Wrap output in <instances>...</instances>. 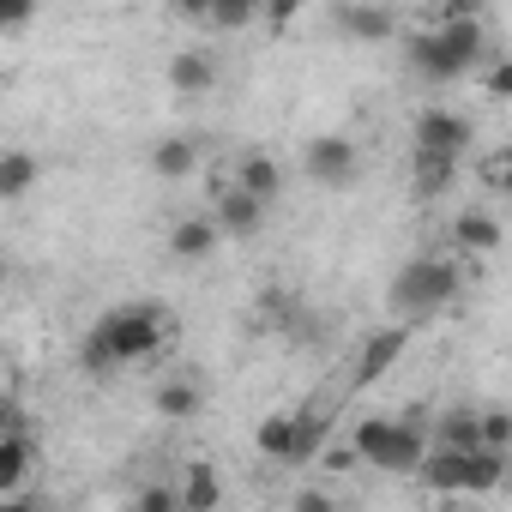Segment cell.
Segmentation results:
<instances>
[{
    "label": "cell",
    "mask_w": 512,
    "mask_h": 512,
    "mask_svg": "<svg viewBox=\"0 0 512 512\" xmlns=\"http://www.w3.org/2000/svg\"><path fill=\"white\" fill-rule=\"evenodd\" d=\"M169 338V314L157 302H121L109 308L85 344H79V368L85 374H115V368H133V362H151Z\"/></svg>",
    "instance_id": "6da1fadb"
},
{
    "label": "cell",
    "mask_w": 512,
    "mask_h": 512,
    "mask_svg": "<svg viewBox=\"0 0 512 512\" xmlns=\"http://www.w3.org/2000/svg\"><path fill=\"white\" fill-rule=\"evenodd\" d=\"M482 43H488L482 19H434L428 31H410L404 55H410V73L416 79L452 85V79H464V73L482 67Z\"/></svg>",
    "instance_id": "7a4b0ae2"
},
{
    "label": "cell",
    "mask_w": 512,
    "mask_h": 512,
    "mask_svg": "<svg viewBox=\"0 0 512 512\" xmlns=\"http://www.w3.org/2000/svg\"><path fill=\"white\" fill-rule=\"evenodd\" d=\"M350 440H356V452H362V464H374V470H392V476H410V470H422V458H428V428L416 422V416H362L356 428H350Z\"/></svg>",
    "instance_id": "3957f363"
},
{
    "label": "cell",
    "mask_w": 512,
    "mask_h": 512,
    "mask_svg": "<svg viewBox=\"0 0 512 512\" xmlns=\"http://www.w3.org/2000/svg\"><path fill=\"white\" fill-rule=\"evenodd\" d=\"M458 290H464V272L452 260L422 253V260L398 266V278H392V314L398 320H434V314H446L458 302Z\"/></svg>",
    "instance_id": "277c9868"
},
{
    "label": "cell",
    "mask_w": 512,
    "mask_h": 512,
    "mask_svg": "<svg viewBox=\"0 0 512 512\" xmlns=\"http://www.w3.org/2000/svg\"><path fill=\"white\" fill-rule=\"evenodd\" d=\"M326 446H332V428L314 410H272L253 428V452L266 464H314Z\"/></svg>",
    "instance_id": "5b68a950"
},
{
    "label": "cell",
    "mask_w": 512,
    "mask_h": 512,
    "mask_svg": "<svg viewBox=\"0 0 512 512\" xmlns=\"http://www.w3.org/2000/svg\"><path fill=\"white\" fill-rule=\"evenodd\" d=\"M302 175H308L314 187H350V181L362 175V145H356L350 133H320V139H308V151H302Z\"/></svg>",
    "instance_id": "8992f818"
},
{
    "label": "cell",
    "mask_w": 512,
    "mask_h": 512,
    "mask_svg": "<svg viewBox=\"0 0 512 512\" xmlns=\"http://www.w3.org/2000/svg\"><path fill=\"white\" fill-rule=\"evenodd\" d=\"M31 458H37V440L25 434V416L7 398V434H0V506H19V482L31 476Z\"/></svg>",
    "instance_id": "52a82bcc"
},
{
    "label": "cell",
    "mask_w": 512,
    "mask_h": 512,
    "mask_svg": "<svg viewBox=\"0 0 512 512\" xmlns=\"http://www.w3.org/2000/svg\"><path fill=\"white\" fill-rule=\"evenodd\" d=\"M410 350V320H392V326H380V332H368V344L356 350V386H374L398 356Z\"/></svg>",
    "instance_id": "ba28073f"
},
{
    "label": "cell",
    "mask_w": 512,
    "mask_h": 512,
    "mask_svg": "<svg viewBox=\"0 0 512 512\" xmlns=\"http://www.w3.org/2000/svg\"><path fill=\"white\" fill-rule=\"evenodd\" d=\"M338 31L350 43H386V37H398V13L386 7V0H344V7H338Z\"/></svg>",
    "instance_id": "9c48e42d"
},
{
    "label": "cell",
    "mask_w": 512,
    "mask_h": 512,
    "mask_svg": "<svg viewBox=\"0 0 512 512\" xmlns=\"http://www.w3.org/2000/svg\"><path fill=\"white\" fill-rule=\"evenodd\" d=\"M416 476H422L434 494H470V446H446V440H434Z\"/></svg>",
    "instance_id": "30bf717a"
},
{
    "label": "cell",
    "mask_w": 512,
    "mask_h": 512,
    "mask_svg": "<svg viewBox=\"0 0 512 512\" xmlns=\"http://www.w3.org/2000/svg\"><path fill=\"white\" fill-rule=\"evenodd\" d=\"M211 211H217L223 235H260V223H266V211H272V205H266L260 193H247L241 181H229V187L217 193V205H211Z\"/></svg>",
    "instance_id": "8fae6325"
},
{
    "label": "cell",
    "mask_w": 512,
    "mask_h": 512,
    "mask_svg": "<svg viewBox=\"0 0 512 512\" xmlns=\"http://www.w3.org/2000/svg\"><path fill=\"white\" fill-rule=\"evenodd\" d=\"M217 241H223V223H217V211L211 217H181V223H169V253L181 266H199V260H211L217 253Z\"/></svg>",
    "instance_id": "7c38bea8"
},
{
    "label": "cell",
    "mask_w": 512,
    "mask_h": 512,
    "mask_svg": "<svg viewBox=\"0 0 512 512\" xmlns=\"http://www.w3.org/2000/svg\"><path fill=\"white\" fill-rule=\"evenodd\" d=\"M416 145H422V151H452V157H464V151H470V121H464L458 109H422V115H416Z\"/></svg>",
    "instance_id": "4fadbf2b"
},
{
    "label": "cell",
    "mask_w": 512,
    "mask_h": 512,
    "mask_svg": "<svg viewBox=\"0 0 512 512\" xmlns=\"http://www.w3.org/2000/svg\"><path fill=\"white\" fill-rule=\"evenodd\" d=\"M199 157H205V145H199L193 133H169V139L151 145V175H157V181H187V175L199 169Z\"/></svg>",
    "instance_id": "5bb4252c"
},
{
    "label": "cell",
    "mask_w": 512,
    "mask_h": 512,
    "mask_svg": "<svg viewBox=\"0 0 512 512\" xmlns=\"http://www.w3.org/2000/svg\"><path fill=\"white\" fill-rule=\"evenodd\" d=\"M235 181H241L247 193H260V199L272 205V199L284 193V163H278L272 151H247V157L235 163Z\"/></svg>",
    "instance_id": "9a60e30c"
},
{
    "label": "cell",
    "mask_w": 512,
    "mask_h": 512,
    "mask_svg": "<svg viewBox=\"0 0 512 512\" xmlns=\"http://www.w3.org/2000/svg\"><path fill=\"white\" fill-rule=\"evenodd\" d=\"M169 85H175L181 97H205V91L217 85V61H211L205 49H181V55L169 61Z\"/></svg>",
    "instance_id": "2e32d148"
},
{
    "label": "cell",
    "mask_w": 512,
    "mask_h": 512,
    "mask_svg": "<svg viewBox=\"0 0 512 512\" xmlns=\"http://www.w3.org/2000/svg\"><path fill=\"white\" fill-rule=\"evenodd\" d=\"M410 169H416V199H434V193H446L452 181H458V157L452 151H422L416 145V157H410Z\"/></svg>",
    "instance_id": "e0dca14e"
},
{
    "label": "cell",
    "mask_w": 512,
    "mask_h": 512,
    "mask_svg": "<svg viewBox=\"0 0 512 512\" xmlns=\"http://www.w3.org/2000/svg\"><path fill=\"white\" fill-rule=\"evenodd\" d=\"M157 416L163 422H187V416H199V404H205V386L193 380V374H175V380H163L157 386Z\"/></svg>",
    "instance_id": "ac0fdd59"
},
{
    "label": "cell",
    "mask_w": 512,
    "mask_h": 512,
    "mask_svg": "<svg viewBox=\"0 0 512 512\" xmlns=\"http://www.w3.org/2000/svg\"><path fill=\"white\" fill-rule=\"evenodd\" d=\"M37 175H43V163L31 157V151H0V199H25L31 187H37Z\"/></svg>",
    "instance_id": "d6986e66"
},
{
    "label": "cell",
    "mask_w": 512,
    "mask_h": 512,
    "mask_svg": "<svg viewBox=\"0 0 512 512\" xmlns=\"http://www.w3.org/2000/svg\"><path fill=\"white\" fill-rule=\"evenodd\" d=\"M452 241H458L464 253H494V247H500V223H494L488 211H458V217H452Z\"/></svg>",
    "instance_id": "ffe728a7"
},
{
    "label": "cell",
    "mask_w": 512,
    "mask_h": 512,
    "mask_svg": "<svg viewBox=\"0 0 512 512\" xmlns=\"http://www.w3.org/2000/svg\"><path fill=\"white\" fill-rule=\"evenodd\" d=\"M434 440H446V446H482V410H446L434 422Z\"/></svg>",
    "instance_id": "44dd1931"
},
{
    "label": "cell",
    "mask_w": 512,
    "mask_h": 512,
    "mask_svg": "<svg viewBox=\"0 0 512 512\" xmlns=\"http://www.w3.org/2000/svg\"><path fill=\"white\" fill-rule=\"evenodd\" d=\"M217 500H223V488H217L211 464H193V470L181 476V506H187V512H211Z\"/></svg>",
    "instance_id": "7402d4cb"
},
{
    "label": "cell",
    "mask_w": 512,
    "mask_h": 512,
    "mask_svg": "<svg viewBox=\"0 0 512 512\" xmlns=\"http://www.w3.org/2000/svg\"><path fill=\"white\" fill-rule=\"evenodd\" d=\"M266 19V0H211V25L217 31H247Z\"/></svg>",
    "instance_id": "603a6c76"
},
{
    "label": "cell",
    "mask_w": 512,
    "mask_h": 512,
    "mask_svg": "<svg viewBox=\"0 0 512 512\" xmlns=\"http://www.w3.org/2000/svg\"><path fill=\"white\" fill-rule=\"evenodd\" d=\"M482 91H488L494 103H512V55L482 61Z\"/></svg>",
    "instance_id": "cb8c5ba5"
},
{
    "label": "cell",
    "mask_w": 512,
    "mask_h": 512,
    "mask_svg": "<svg viewBox=\"0 0 512 512\" xmlns=\"http://www.w3.org/2000/svg\"><path fill=\"white\" fill-rule=\"evenodd\" d=\"M482 446L512 452V410H500V404H488V410H482Z\"/></svg>",
    "instance_id": "d4e9b609"
},
{
    "label": "cell",
    "mask_w": 512,
    "mask_h": 512,
    "mask_svg": "<svg viewBox=\"0 0 512 512\" xmlns=\"http://www.w3.org/2000/svg\"><path fill=\"white\" fill-rule=\"evenodd\" d=\"M482 181H488L500 199H512V145H506V151H494V157L482 163Z\"/></svg>",
    "instance_id": "484cf974"
},
{
    "label": "cell",
    "mask_w": 512,
    "mask_h": 512,
    "mask_svg": "<svg viewBox=\"0 0 512 512\" xmlns=\"http://www.w3.org/2000/svg\"><path fill=\"white\" fill-rule=\"evenodd\" d=\"M296 13H302V0H266V19H260V25H266L272 37H284V31L296 25Z\"/></svg>",
    "instance_id": "4316f807"
},
{
    "label": "cell",
    "mask_w": 512,
    "mask_h": 512,
    "mask_svg": "<svg viewBox=\"0 0 512 512\" xmlns=\"http://www.w3.org/2000/svg\"><path fill=\"white\" fill-rule=\"evenodd\" d=\"M31 13H37V0H0V31L19 37V31L31 25Z\"/></svg>",
    "instance_id": "83f0119b"
},
{
    "label": "cell",
    "mask_w": 512,
    "mask_h": 512,
    "mask_svg": "<svg viewBox=\"0 0 512 512\" xmlns=\"http://www.w3.org/2000/svg\"><path fill=\"white\" fill-rule=\"evenodd\" d=\"M145 512H169V506H181V488H163V482H151V488H139L133 494Z\"/></svg>",
    "instance_id": "f1b7e54d"
},
{
    "label": "cell",
    "mask_w": 512,
    "mask_h": 512,
    "mask_svg": "<svg viewBox=\"0 0 512 512\" xmlns=\"http://www.w3.org/2000/svg\"><path fill=\"white\" fill-rule=\"evenodd\" d=\"M488 0H434V19H482Z\"/></svg>",
    "instance_id": "f546056e"
},
{
    "label": "cell",
    "mask_w": 512,
    "mask_h": 512,
    "mask_svg": "<svg viewBox=\"0 0 512 512\" xmlns=\"http://www.w3.org/2000/svg\"><path fill=\"white\" fill-rule=\"evenodd\" d=\"M169 13L181 25H211V0H169Z\"/></svg>",
    "instance_id": "4dcf8cb0"
},
{
    "label": "cell",
    "mask_w": 512,
    "mask_h": 512,
    "mask_svg": "<svg viewBox=\"0 0 512 512\" xmlns=\"http://www.w3.org/2000/svg\"><path fill=\"white\" fill-rule=\"evenodd\" d=\"M296 506H302V512H326V506H332V500H326V494H320V488H308V494H296Z\"/></svg>",
    "instance_id": "1f68e13d"
}]
</instances>
